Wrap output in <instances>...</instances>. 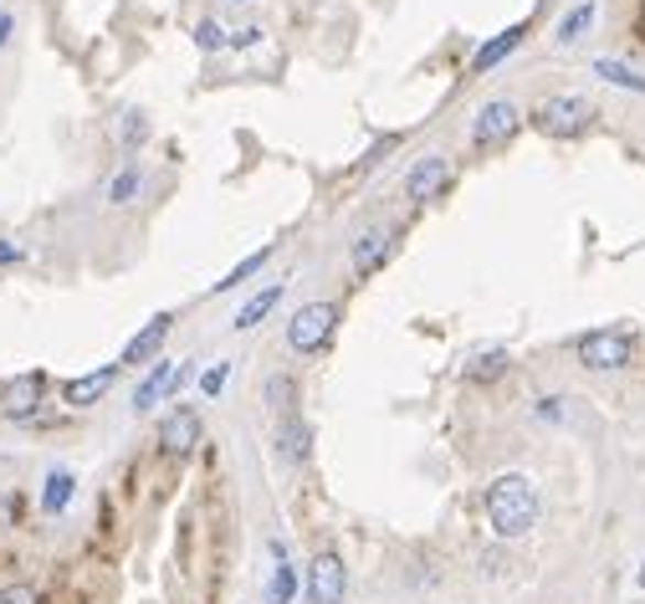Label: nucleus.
Instances as JSON below:
<instances>
[{"mask_svg": "<svg viewBox=\"0 0 645 604\" xmlns=\"http://www.w3.org/2000/svg\"><path fill=\"white\" fill-rule=\"evenodd\" d=\"M538 517H543L538 486L523 472H507L487 486V523H492L498 538H528L538 528Z\"/></svg>", "mask_w": 645, "mask_h": 604, "instance_id": "1", "label": "nucleus"}, {"mask_svg": "<svg viewBox=\"0 0 645 604\" xmlns=\"http://www.w3.org/2000/svg\"><path fill=\"white\" fill-rule=\"evenodd\" d=\"M589 123H594V103L579 98V92L548 98V103H538V113H533V129H538L543 139H579Z\"/></svg>", "mask_w": 645, "mask_h": 604, "instance_id": "2", "label": "nucleus"}, {"mask_svg": "<svg viewBox=\"0 0 645 604\" xmlns=\"http://www.w3.org/2000/svg\"><path fill=\"white\" fill-rule=\"evenodd\" d=\"M631 354H635V339L625 328H594V333L579 339V364L594 369V374H615V369L631 364Z\"/></svg>", "mask_w": 645, "mask_h": 604, "instance_id": "3", "label": "nucleus"}, {"mask_svg": "<svg viewBox=\"0 0 645 604\" xmlns=\"http://www.w3.org/2000/svg\"><path fill=\"white\" fill-rule=\"evenodd\" d=\"M334 323H338L334 303H303V308L293 312V323H287V343H293V354H318L322 343L334 339Z\"/></svg>", "mask_w": 645, "mask_h": 604, "instance_id": "4", "label": "nucleus"}, {"mask_svg": "<svg viewBox=\"0 0 645 604\" xmlns=\"http://www.w3.org/2000/svg\"><path fill=\"white\" fill-rule=\"evenodd\" d=\"M517 133H523V108L507 103V98L487 103L482 113H477V123H471V139H477V149H507Z\"/></svg>", "mask_w": 645, "mask_h": 604, "instance_id": "5", "label": "nucleus"}, {"mask_svg": "<svg viewBox=\"0 0 645 604\" xmlns=\"http://www.w3.org/2000/svg\"><path fill=\"white\" fill-rule=\"evenodd\" d=\"M303 590H308V604H343L349 594V574H343V559L338 553H318L308 563V579H303Z\"/></svg>", "mask_w": 645, "mask_h": 604, "instance_id": "6", "label": "nucleus"}, {"mask_svg": "<svg viewBox=\"0 0 645 604\" xmlns=\"http://www.w3.org/2000/svg\"><path fill=\"white\" fill-rule=\"evenodd\" d=\"M175 333V312H160V318H149L139 333L129 339V349L118 354V369L123 364H154V359L164 354V339Z\"/></svg>", "mask_w": 645, "mask_h": 604, "instance_id": "7", "label": "nucleus"}, {"mask_svg": "<svg viewBox=\"0 0 645 604\" xmlns=\"http://www.w3.org/2000/svg\"><path fill=\"white\" fill-rule=\"evenodd\" d=\"M446 185H451V164L440 160V154L411 164V175H405V195H411L415 206H430V200H440V195H446Z\"/></svg>", "mask_w": 645, "mask_h": 604, "instance_id": "8", "label": "nucleus"}, {"mask_svg": "<svg viewBox=\"0 0 645 604\" xmlns=\"http://www.w3.org/2000/svg\"><path fill=\"white\" fill-rule=\"evenodd\" d=\"M46 395V380L31 369V374H15L6 389H0V415H11V420H31L36 415V405H42Z\"/></svg>", "mask_w": 645, "mask_h": 604, "instance_id": "9", "label": "nucleus"}, {"mask_svg": "<svg viewBox=\"0 0 645 604\" xmlns=\"http://www.w3.org/2000/svg\"><path fill=\"white\" fill-rule=\"evenodd\" d=\"M160 441L170 457H190L195 446H200V415L190 405H175V410L160 420Z\"/></svg>", "mask_w": 645, "mask_h": 604, "instance_id": "10", "label": "nucleus"}, {"mask_svg": "<svg viewBox=\"0 0 645 604\" xmlns=\"http://www.w3.org/2000/svg\"><path fill=\"white\" fill-rule=\"evenodd\" d=\"M390 251H395V231H390V226H374V231H364V237L353 241V272H359V277L380 272V266L390 262Z\"/></svg>", "mask_w": 645, "mask_h": 604, "instance_id": "11", "label": "nucleus"}, {"mask_svg": "<svg viewBox=\"0 0 645 604\" xmlns=\"http://www.w3.org/2000/svg\"><path fill=\"white\" fill-rule=\"evenodd\" d=\"M118 364H103L92 369V374H77V380H67V389H62V399L73 405V410H88V405H98V399L108 395V384H113Z\"/></svg>", "mask_w": 645, "mask_h": 604, "instance_id": "12", "label": "nucleus"}, {"mask_svg": "<svg viewBox=\"0 0 645 604\" xmlns=\"http://www.w3.org/2000/svg\"><path fill=\"white\" fill-rule=\"evenodd\" d=\"M170 380H175V364H170V359L160 354L154 364H149L144 380H139V389H133V410L149 415L154 405H160V399H170Z\"/></svg>", "mask_w": 645, "mask_h": 604, "instance_id": "13", "label": "nucleus"}, {"mask_svg": "<svg viewBox=\"0 0 645 604\" xmlns=\"http://www.w3.org/2000/svg\"><path fill=\"white\" fill-rule=\"evenodd\" d=\"M523 36H528V26H507V31H498L492 42H482L477 52H471V73H492L498 62H507V57H513Z\"/></svg>", "mask_w": 645, "mask_h": 604, "instance_id": "14", "label": "nucleus"}, {"mask_svg": "<svg viewBox=\"0 0 645 604\" xmlns=\"http://www.w3.org/2000/svg\"><path fill=\"white\" fill-rule=\"evenodd\" d=\"M282 293H287V282H272V287H262V293L251 297L247 308L236 312V333H251V328H262L266 318L282 308Z\"/></svg>", "mask_w": 645, "mask_h": 604, "instance_id": "15", "label": "nucleus"}, {"mask_svg": "<svg viewBox=\"0 0 645 604\" xmlns=\"http://www.w3.org/2000/svg\"><path fill=\"white\" fill-rule=\"evenodd\" d=\"M272 559H277V569H272V584H266V604H293L297 569L287 563V543H277V538H272Z\"/></svg>", "mask_w": 645, "mask_h": 604, "instance_id": "16", "label": "nucleus"}, {"mask_svg": "<svg viewBox=\"0 0 645 604\" xmlns=\"http://www.w3.org/2000/svg\"><path fill=\"white\" fill-rule=\"evenodd\" d=\"M73 492H77V482H73V472H52L46 476V486H42V513L46 517H57V513H67V502H73Z\"/></svg>", "mask_w": 645, "mask_h": 604, "instance_id": "17", "label": "nucleus"}, {"mask_svg": "<svg viewBox=\"0 0 645 604\" xmlns=\"http://www.w3.org/2000/svg\"><path fill=\"white\" fill-rule=\"evenodd\" d=\"M266 262H272V246H256V251L247 256V262H236L231 272H226V277H220L216 287H210V293H231V287H241V282H251V277H256V272H262Z\"/></svg>", "mask_w": 645, "mask_h": 604, "instance_id": "18", "label": "nucleus"}, {"mask_svg": "<svg viewBox=\"0 0 645 604\" xmlns=\"http://www.w3.org/2000/svg\"><path fill=\"white\" fill-rule=\"evenodd\" d=\"M594 77H600V83H615V88H625V92H645V77L635 73V67H625V62L600 57L594 62Z\"/></svg>", "mask_w": 645, "mask_h": 604, "instance_id": "19", "label": "nucleus"}, {"mask_svg": "<svg viewBox=\"0 0 645 604\" xmlns=\"http://www.w3.org/2000/svg\"><path fill=\"white\" fill-rule=\"evenodd\" d=\"M139 190H144V175H139L133 164H123V169L108 179V206H129V200H139Z\"/></svg>", "mask_w": 645, "mask_h": 604, "instance_id": "20", "label": "nucleus"}, {"mask_svg": "<svg viewBox=\"0 0 645 604\" xmlns=\"http://www.w3.org/2000/svg\"><path fill=\"white\" fill-rule=\"evenodd\" d=\"M589 26H594V0H584V6H573V11L564 15V21H558V31H554V36H558L564 46H569V42H579V36H584Z\"/></svg>", "mask_w": 645, "mask_h": 604, "instance_id": "21", "label": "nucleus"}, {"mask_svg": "<svg viewBox=\"0 0 645 604\" xmlns=\"http://www.w3.org/2000/svg\"><path fill=\"white\" fill-rule=\"evenodd\" d=\"M277 446L293 461H303V457H308V426H303V420H287V426L277 430Z\"/></svg>", "mask_w": 645, "mask_h": 604, "instance_id": "22", "label": "nucleus"}, {"mask_svg": "<svg viewBox=\"0 0 645 604\" xmlns=\"http://www.w3.org/2000/svg\"><path fill=\"white\" fill-rule=\"evenodd\" d=\"M195 46H200V52H220V46H231V36H226L220 21H200V26H195Z\"/></svg>", "mask_w": 645, "mask_h": 604, "instance_id": "23", "label": "nucleus"}, {"mask_svg": "<svg viewBox=\"0 0 645 604\" xmlns=\"http://www.w3.org/2000/svg\"><path fill=\"white\" fill-rule=\"evenodd\" d=\"M502 369H507V354H502V349H492V354H482L477 364H471V380H498Z\"/></svg>", "mask_w": 645, "mask_h": 604, "instance_id": "24", "label": "nucleus"}, {"mask_svg": "<svg viewBox=\"0 0 645 604\" xmlns=\"http://www.w3.org/2000/svg\"><path fill=\"white\" fill-rule=\"evenodd\" d=\"M144 133H149V119L133 108V113H123V149H139L144 144Z\"/></svg>", "mask_w": 645, "mask_h": 604, "instance_id": "25", "label": "nucleus"}, {"mask_svg": "<svg viewBox=\"0 0 645 604\" xmlns=\"http://www.w3.org/2000/svg\"><path fill=\"white\" fill-rule=\"evenodd\" d=\"M226 374H231V364H210L206 374H200V395H206V399H216L220 389H226Z\"/></svg>", "mask_w": 645, "mask_h": 604, "instance_id": "26", "label": "nucleus"}, {"mask_svg": "<svg viewBox=\"0 0 645 604\" xmlns=\"http://www.w3.org/2000/svg\"><path fill=\"white\" fill-rule=\"evenodd\" d=\"M0 604H42V600H36V590H26V584H11V590H0Z\"/></svg>", "mask_w": 645, "mask_h": 604, "instance_id": "27", "label": "nucleus"}, {"mask_svg": "<svg viewBox=\"0 0 645 604\" xmlns=\"http://www.w3.org/2000/svg\"><path fill=\"white\" fill-rule=\"evenodd\" d=\"M256 42H262V26H247L231 36V46H256Z\"/></svg>", "mask_w": 645, "mask_h": 604, "instance_id": "28", "label": "nucleus"}, {"mask_svg": "<svg viewBox=\"0 0 645 604\" xmlns=\"http://www.w3.org/2000/svg\"><path fill=\"white\" fill-rule=\"evenodd\" d=\"M21 256H26V251H21V246H11V241H0V266H15V262H21Z\"/></svg>", "mask_w": 645, "mask_h": 604, "instance_id": "29", "label": "nucleus"}, {"mask_svg": "<svg viewBox=\"0 0 645 604\" xmlns=\"http://www.w3.org/2000/svg\"><path fill=\"white\" fill-rule=\"evenodd\" d=\"M6 42H11V15L0 11V46H6Z\"/></svg>", "mask_w": 645, "mask_h": 604, "instance_id": "30", "label": "nucleus"}, {"mask_svg": "<svg viewBox=\"0 0 645 604\" xmlns=\"http://www.w3.org/2000/svg\"><path fill=\"white\" fill-rule=\"evenodd\" d=\"M641 584H645V569H641Z\"/></svg>", "mask_w": 645, "mask_h": 604, "instance_id": "31", "label": "nucleus"}, {"mask_svg": "<svg viewBox=\"0 0 645 604\" xmlns=\"http://www.w3.org/2000/svg\"><path fill=\"white\" fill-rule=\"evenodd\" d=\"M236 6H241V0H236Z\"/></svg>", "mask_w": 645, "mask_h": 604, "instance_id": "32", "label": "nucleus"}]
</instances>
